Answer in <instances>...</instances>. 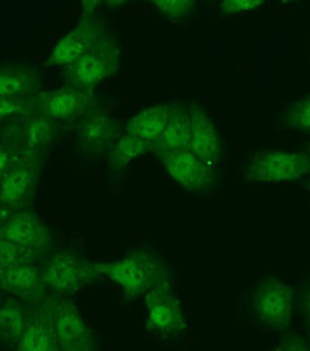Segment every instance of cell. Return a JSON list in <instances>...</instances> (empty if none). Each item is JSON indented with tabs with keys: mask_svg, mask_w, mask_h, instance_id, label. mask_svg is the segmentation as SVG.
Segmentation results:
<instances>
[{
	"mask_svg": "<svg viewBox=\"0 0 310 351\" xmlns=\"http://www.w3.org/2000/svg\"><path fill=\"white\" fill-rule=\"evenodd\" d=\"M190 133H191V117L190 107L184 104H177L171 120L164 131V134L153 145L154 154L166 153H181L190 149Z\"/></svg>",
	"mask_w": 310,
	"mask_h": 351,
	"instance_id": "44dd1931",
	"label": "cell"
},
{
	"mask_svg": "<svg viewBox=\"0 0 310 351\" xmlns=\"http://www.w3.org/2000/svg\"><path fill=\"white\" fill-rule=\"evenodd\" d=\"M103 8H107L109 10H116V9H124L125 6H128L129 3L128 2H122V0H118V2H111V0H108V2H102Z\"/></svg>",
	"mask_w": 310,
	"mask_h": 351,
	"instance_id": "1f68e13d",
	"label": "cell"
},
{
	"mask_svg": "<svg viewBox=\"0 0 310 351\" xmlns=\"http://www.w3.org/2000/svg\"><path fill=\"white\" fill-rule=\"evenodd\" d=\"M302 313L307 324L310 326V281L306 284L302 292Z\"/></svg>",
	"mask_w": 310,
	"mask_h": 351,
	"instance_id": "4dcf8cb0",
	"label": "cell"
},
{
	"mask_svg": "<svg viewBox=\"0 0 310 351\" xmlns=\"http://www.w3.org/2000/svg\"><path fill=\"white\" fill-rule=\"evenodd\" d=\"M52 324L61 351H96L98 335L70 297L48 298Z\"/></svg>",
	"mask_w": 310,
	"mask_h": 351,
	"instance_id": "52a82bcc",
	"label": "cell"
},
{
	"mask_svg": "<svg viewBox=\"0 0 310 351\" xmlns=\"http://www.w3.org/2000/svg\"><path fill=\"white\" fill-rule=\"evenodd\" d=\"M0 289L10 297L31 305L51 297L43 280L42 265H35V263H21V265L0 268Z\"/></svg>",
	"mask_w": 310,
	"mask_h": 351,
	"instance_id": "2e32d148",
	"label": "cell"
},
{
	"mask_svg": "<svg viewBox=\"0 0 310 351\" xmlns=\"http://www.w3.org/2000/svg\"><path fill=\"white\" fill-rule=\"evenodd\" d=\"M124 133L120 120L101 106L86 112L75 125L78 149L92 158L105 157L111 145Z\"/></svg>",
	"mask_w": 310,
	"mask_h": 351,
	"instance_id": "7c38bea8",
	"label": "cell"
},
{
	"mask_svg": "<svg viewBox=\"0 0 310 351\" xmlns=\"http://www.w3.org/2000/svg\"><path fill=\"white\" fill-rule=\"evenodd\" d=\"M42 274L53 297H70L101 278L95 262L66 251L52 252L42 263Z\"/></svg>",
	"mask_w": 310,
	"mask_h": 351,
	"instance_id": "5b68a950",
	"label": "cell"
},
{
	"mask_svg": "<svg viewBox=\"0 0 310 351\" xmlns=\"http://www.w3.org/2000/svg\"><path fill=\"white\" fill-rule=\"evenodd\" d=\"M23 154L21 152H18L16 149H13L12 145H9L8 143L0 140V178L18 162V160L22 157Z\"/></svg>",
	"mask_w": 310,
	"mask_h": 351,
	"instance_id": "83f0119b",
	"label": "cell"
},
{
	"mask_svg": "<svg viewBox=\"0 0 310 351\" xmlns=\"http://www.w3.org/2000/svg\"><path fill=\"white\" fill-rule=\"evenodd\" d=\"M31 304L13 297L0 302V343L18 344L26 328Z\"/></svg>",
	"mask_w": 310,
	"mask_h": 351,
	"instance_id": "7402d4cb",
	"label": "cell"
},
{
	"mask_svg": "<svg viewBox=\"0 0 310 351\" xmlns=\"http://www.w3.org/2000/svg\"><path fill=\"white\" fill-rule=\"evenodd\" d=\"M264 351H282V350H280V347H279V346H274V347H270V348L264 350Z\"/></svg>",
	"mask_w": 310,
	"mask_h": 351,
	"instance_id": "d6a6232c",
	"label": "cell"
},
{
	"mask_svg": "<svg viewBox=\"0 0 310 351\" xmlns=\"http://www.w3.org/2000/svg\"><path fill=\"white\" fill-rule=\"evenodd\" d=\"M266 5L263 0H221L218 10L226 16H239L261 9Z\"/></svg>",
	"mask_w": 310,
	"mask_h": 351,
	"instance_id": "4316f807",
	"label": "cell"
},
{
	"mask_svg": "<svg viewBox=\"0 0 310 351\" xmlns=\"http://www.w3.org/2000/svg\"><path fill=\"white\" fill-rule=\"evenodd\" d=\"M306 154H307V157L310 158V144H309V147H307V153H306Z\"/></svg>",
	"mask_w": 310,
	"mask_h": 351,
	"instance_id": "836d02e7",
	"label": "cell"
},
{
	"mask_svg": "<svg viewBox=\"0 0 310 351\" xmlns=\"http://www.w3.org/2000/svg\"><path fill=\"white\" fill-rule=\"evenodd\" d=\"M40 176V160L22 156L0 178V209L16 212L29 209Z\"/></svg>",
	"mask_w": 310,
	"mask_h": 351,
	"instance_id": "4fadbf2b",
	"label": "cell"
},
{
	"mask_svg": "<svg viewBox=\"0 0 310 351\" xmlns=\"http://www.w3.org/2000/svg\"><path fill=\"white\" fill-rule=\"evenodd\" d=\"M144 328L151 337L174 343L187 337L190 324L179 291L172 281H166L142 297Z\"/></svg>",
	"mask_w": 310,
	"mask_h": 351,
	"instance_id": "7a4b0ae2",
	"label": "cell"
},
{
	"mask_svg": "<svg viewBox=\"0 0 310 351\" xmlns=\"http://www.w3.org/2000/svg\"><path fill=\"white\" fill-rule=\"evenodd\" d=\"M107 35L108 27L101 14L81 16L70 31L55 42L48 56V64L51 66L69 68Z\"/></svg>",
	"mask_w": 310,
	"mask_h": 351,
	"instance_id": "30bf717a",
	"label": "cell"
},
{
	"mask_svg": "<svg viewBox=\"0 0 310 351\" xmlns=\"http://www.w3.org/2000/svg\"><path fill=\"white\" fill-rule=\"evenodd\" d=\"M98 106L94 91L82 90L69 84L45 94H38L36 111L57 125H77L86 112Z\"/></svg>",
	"mask_w": 310,
	"mask_h": 351,
	"instance_id": "8fae6325",
	"label": "cell"
},
{
	"mask_svg": "<svg viewBox=\"0 0 310 351\" xmlns=\"http://www.w3.org/2000/svg\"><path fill=\"white\" fill-rule=\"evenodd\" d=\"M190 149L204 165L218 170L224 160V141L211 115L201 106L190 107Z\"/></svg>",
	"mask_w": 310,
	"mask_h": 351,
	"instance_id": "9a60e30c",
	"label": "cell"
},
{
	"mask_svg": "<svg viewBox=\"0 0 310 351\" xmlns=\"http://www.w3.org/2000/svg\"><path fill=\"white\" fill-rule=\"evenodd\" d=\"M175 107L177 102H162V104L145 107L125 123L124 131L153 147L164 134Z\"/></svg>",
	"mask_w": 310,
	"mask_h": 351,
	"instance_id": "ac0fdd59",
	"label": "cell"
},
{
	"mask_svg": "<svg viewBox=\"0 0 310 351\" xmlns=\"http://www.w3.org/2000/svg\"><path fill=\"white\" fill-rule=\"evenodd\" d=\"M310 174L307 154L286 149H260L250 153L243 163L244 182L253 184H290Z\"/></svg>",
	"mask_w": 310,
	"mask_h": 351,
	"instance_id": "277c9868",
	"label": "cell"
},
{
	"mask_svg": "<svg viewBox=\"0 0 310 351\" xmlns=\"http://www.w3.org/2000/svg\"><path fill=\"white\" fill-rule=\"evenodd\" d=\"M307 189H309V190H310V184H307Z\"/></svg>",
	"mask_w": 310,
	"mask_h": 351,
	"instance_id": "d590c367",
	"label": "cell"
},
{
	"mask_svg": "<svg viewBox=\"0 0 310 351\" xmlns=\"http://www.w3.org/2000/svg\"><path fill=\"white\" fill-rule=\"evenodd\" d=\"M122 64V51L116 38L108 34L86 52L81 60L66 68L70 85L94 91V88L112 78Z\"/></svg>",
	"mask_w": 310,
	"mask_h": 351,
	"instance_id": "8992f818",
	"label": "cell"
},
{
	"mask_svg": "<svg viewBox=\"0 0 310 351\" xmlns=\"http://www.w3.org/2000/svg\"><path fill=\"white\" fill-rule=\"evenodd\" d=\"M43 85L40 72L26 65L0 66V98L38 95Z\"/></svg>",
	"mask_w": 310,
	"mask_h": 351,
	"instance_id": "ffe728a7",
	"label": "cell"
},
{
	"mask_svg": "<svg viewBox=\"0 0 310 351\" xmlns=\"http://www.w3.org/2000/svg\"><path fill=\"white\" fill-rule=\"evenodd\" d=\"M43 258L42 255L27 250L21 245L13 243L8 239L0 238V268L21 265V263H35V265H42Z\"/></svg>",
	"mask_w": 310,
	"mask_h": 351,
	"instance_id": "d4e9b609",
	"label": "cell"
},
{
	"mask_svg": "<svg viewBox=\"0 0 310 351\" xmlns=\"http://www.w3.org/2000/svg\"><path fill=\"white\" fill-rule=\"evenodd\" d=\"M16 346L18 351H61L52 324L48 298L31 305L26 328Z\"/></svg>",
	"mask_w": 310,
	"mask_h": 351,
	"instance_id": "e0dca14e",
	"label": "cell"
},
{
	"mask_svg": "<svg viewBox=\"0 0 310 351\" xmlns=\"http://www.w3.org/2000/svg\"><path fill=\"white\" fill-rule=\"evenodd\" d=\"M167 176L190 195L210 196L220 186L218 170L204 165L193 153L155 154Z\"/></svg>",
	"mask_w": 310,
	"mask_h": 351,
	"instance_id": "ba28073f",
	"label": "cell"
},
{
	"mask_svg": "<svg viewBox=\"0 0 310 351\" xmlns=\"http://www.w3.org/2000/svg\"><path fill=\"white\" fill-rule=\"evenodd\" d=\"M151 152L153 147L150 144L124 131L105 154L108 174L115 179L121 178V176L132 169V166Z\"/></svg>",
	"mask_w": 310,
	"mask_h": 351,
	"instance_id": "d6986e66",
	"label": "cell"
},
{
	"mask_svg": "<svg viewBox=\"0 0 310 351\" xmlns=\"http://www.w3.org/2000/svg\"><path fill=\"white\" fill-rule=\"evenodd\" d=\"M307 343H309V351H310V339L307 340Z\"/></svg>",
	"mask_w": 310,
	"mask_h": 351,
	"instance_id": "e575fe53",
	"label": "cell"
},
{
	"mask_svg": "<svg viewBox=\"0 0 310 351\" xmlns=\"http://www.w3.org/2000/svg\"><path fill=\"white\" fill-rule=\"evenodd\" d=\"M296 304L293 287L274 276L257 281L247 295V308L255 326L279 332L290 327Z\"/></svg>",
	"mask_w": 310,
	"mask_h": 351,
	"instance_id": "3957f363",
	"label": "cell"
},
{
	"mask_svg": "<svg viewBox=\"0 0 310 351\" xmlns=\"http://www.w3.org/2000/svg\"><path fill=\"white\" fill-rule=\"evenodd\" d=\"M282 121L289 130L310 133V95L300 97L290 102L283 111Z\"/></svg>",
	"mask_w": 310,
	"mask_h": 351,
	"instance_id": "cb8c5ba5",
	"label": "cell"
},
{
	"mask_svg": "<svg viewBox=\"0 0 310 351\" xmlns=\"http://www.w3.org/2000/svg\"><path fill=\"white\" fill-rule=\"evenodd\" d=\"M59 125L43 114L35 111L21 119V124L13 128V133H5L2 141L12 145L23 156L42 158L55 144L59 133Z\"/></svg>",
	"mask_w": 310,
	"mask_h": 351,
	"instance_id": "5bb4252c",
	"label": "cell"
},
{
	"mask_svg": "<svg viewBox=\"0 0 310 351\" xmlns=\"http://www.w3.org/2000/svg\"><path fill=\"white\" fill-rule=\"evenodd\" d=\"M0 210V238L27 247L45 259L55 252L53 232L34 210Z\"/></svg>",
	"mask_w": 310,
	"mask_h": 351,
	"instance_id": "9c48e42d",
	"label": "cell"
},
{
	"mask_svg": "<svg viewBox=\"0 0 310 351\" xmlns=\"http://www.w3.org/2000/svg\"><path fill=\"white\" fill-rule=\"evenodd\" d=\"M151 5L162 19L172 23H184L197 10L194 0H153Z\"/></svg>",
	"mask_w": 310,
	"mask_h": 351,
	"instance_id": "603a6c76",
	"label": "cell"
},
{
	"mask_svg": "<svg viewBox=\"0 0 310 351\" xmlns=\"http://www.w3.org/2000/svg\"><path fill=\"white\" fill-rule=\"evenodd\" d=\"M282 351H309V343L299 334H285L279 344Z\"/></svg>",
	"mask_w": 310,
	"mask_h": 351,
	"instance_id": "f1b7e54d",
	"label": "cell"
},
{
	"mask_svg": "<svg viewBox=\"0 0 310 351\" xmlns=\"http://www.w3.org/2000/svg\"><path fill=\"white\" fill-rule=\"evenodd\" d=\"M95 268L99 276L120 288L128 301L142 298L157 285L172 280L164 256L148 246L134 247L114 261L95 262Z\"/></svg>",
	"mask_w": 310,
	"mask_h": 351,
	"instance_id": "6da1fadb",
	"label": "cell"
},
{
	"mask_svg": "<svg viewBox=\"0 0 310 351\" xmlns=\"http://www.w3.org/2000/svg\"><path fill=\"white\" fill-rule=\"evenodd\" d=\"M38 95L19 98H0V123L23 119L36 111Z\"/></svg>",
	"mask_w": 310,
	"mask_h": 351,
	"instance_id": "484cf974",
	"label": "cell"
},
{
	"mask_svg": "<svg viewBox=\"0 0 310 351\" xmlns=\"http://www.w3.org/2000/svg\"><path fill=\"white\" fill-rule=\"evenodd\" d=\"M81 16H92V14H99L98 10L102 8V2L96 0H85L81 2Z\"/></svg>",
	"mask_w": 310,
	"mask_h": 351,
	"instance_id": "f546056e",
	"label": "cell"
}]
</instances>
